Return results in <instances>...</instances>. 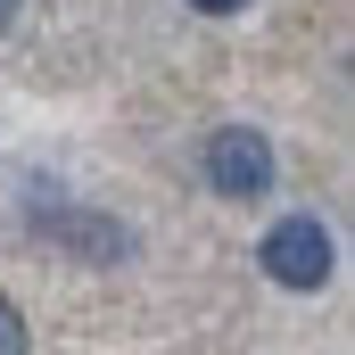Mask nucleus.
Masks as SVG:
<instances>
[{
	"mask_svg": "<svg viewBox=\"0 0 355 355\" xmlns=\"http://www.w3.org/2000/svg\"><path fill=\"white\" fill-rule=\"evenodd\" d=\"M190 8H198V17H240L248 0H190Z\"/></svg>",
	"mask_w": 355,
	"mask_h": 355,
	"instance_id": "5",
	"label": "nucleus"
},
{
	"mask_svg": "<svg viewBox=\"0 0 355 355\" xmlns=\"http://www.w3.org/2000/svg\"><path fill=\"white\" fill-rule=\"evenodd\" d=\"M0 355H33V331H25L17 297H0Z\"/></svg>",
	"mask_w": 355,
	"mask_h": 355,
	"instance_id": "4",
	"label": "nucleus"
},
{
	"mask_svg": "<svg viewBox=\"0 0 355 355\" xmlns=\"http://www.w3.org/2000/svg\"><path fill=\"white\" fill-rule=\"evenodd\" d=\"M17 8H25V0H0V33H8V25H17Z\"/></svg>",
	"mask_w": 355,
	"mask_h": 355,
	"instance_id": "6",
	"label": "nucleus"
},
{
	"mask_svg": "<svg viewBox=\"0 0 355 355\" xmlns=\"http://www.w3.org/2000/svg\"><path fill=\"white\" fill-rule=\"evenodd\" d=\"M33 232H42V240H58L75 265H116V257H132V232H124V223H107V215H91V207H42V215H33Z\"/></svg>",
	"mask_w": 355,
	"mask_h": 355,
	"instance_id": "3",
	"label": "nucleus"
},
{
	"mask_svg": "<svg viewBox=\"0 0 355 355\" xmlns=\"http://www.w3.org/2000/svg\"><path fill=\"white\" fill-rule=\"evenodd\" d=\"M257 265H265L281 289H322V281H331V232H322L314 215H281L265 232V248H257Z\"/></svg>",
	"mask_w": 355,
	"mask_h": 355,
	"instance_id": "2",
	"label": "nucleus"
},
{
	"mask_svg": "<svg viewBox=\"0 0 355 355\" xmlns=\"http://www.w3.org/2000/svg\"><path fill=\"white\" fill-rule=\"evenodd\" d=\"M198 166H207V190L215 198H265L272 182H281V157H272V141L257 124H215Z\"/></svg>",
	"mask_w": 355,
	"mask_h": 355,
	"instance_id": "1",
	"label": "nucleus"
}]
</instances>
